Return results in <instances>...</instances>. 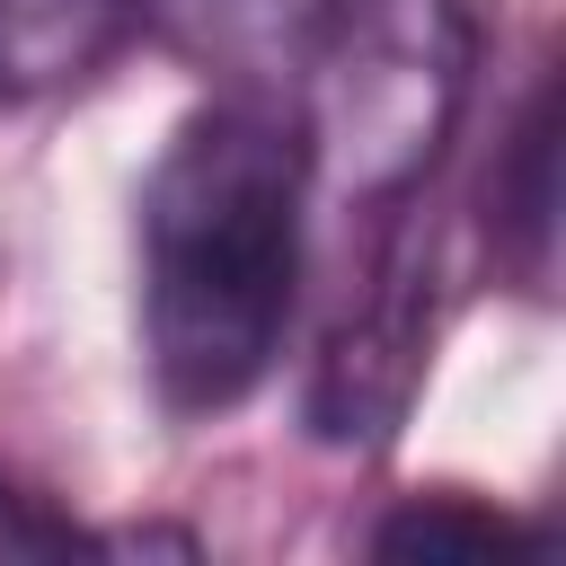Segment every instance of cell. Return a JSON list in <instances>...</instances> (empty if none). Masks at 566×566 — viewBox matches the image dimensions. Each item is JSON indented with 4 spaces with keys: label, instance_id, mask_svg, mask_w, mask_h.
<instances>
[{
    "label": "cell",
    "instance_id": "5",
    "mask_svg": "<svg viewBox=\"0 0 566 566\" xmlns=\"http://www.w3.org/2000/svg\"><path fill=\"white\" fill-rule=\"evenodd\" d=\"M486 239L495 256L539 292L548 283V239H557V88L531 80L504 150H495V177H486Z\"/></svg>",
    "mask_w": 566,
    "mask_h": 566
},
{
    "label": "cell",
    "instance_id": "2",
    "mask_svg": "<svg viewBox=\"0 0 566 566\" xmlns=\"http://www.w3.org/2000/svg\"><path fill=\"white\" fill-rule=\"evenodd\" d=\"M292 62L301 80L283 115L301 142L310 212L371 230L416 212L478 80L469 0H318Z\"/></svg>",
    "mask_w": 566,
    "mask_h": 566
},
{
    "label": "cell",
    "instance_id": "1",
    "mask_svg": "<svg viewBox=\"0 0 566 566\" xmlns=\"http://www.w3.org/2000/svg\"><path fill=\"white\" fill-rule=\"evenodd\" d=\"M142 363L168 416H221L265 389L310 265V177L292 115L256 88L195 106L133 203Z\"/></svg>",
    "mask_w": 566,
    "mask_h": 566
},
{
    "label": "cell",
    "instance_id": "3",
    "mask_svg": "<svg viewBox=\"0 0 566 566\" xmlns=\"http://www.w3.org/2000/svg\"><path fill=\"white\" fill-rule=\"evenodd\" d=\"M424 336H433V230H416V212H398L371 230L363 292L345 301V318L318 345L310 433L318 442H380L407 416V389L424 371Z\"/></svg>",
    "mask_w": 566,
    "mask_h": 566
},
{
    "label": "cell",
    "instance_id": "6",
    "mask_svg": "<svg viewBox=\"0 0 566 566\" xmlns=\"http://www.w3.org/2000/svg\"><path fill=\"white\" fill-rule=\"evenodd\" d=\"M318 0H142V27L203 62V71H230V80H265L274 62L301 53Z\"/></svg>",
    "mask_w": 566,
    "mask_h": 566
},
{
    "label": "cell",
    "instance_id": "4",
    "mask_svg": "<svg viewBox=\"0 0 566 566\" xmlns=\"http://www.w3.org/2000/svg\"><path fill=\"white\" fill-rule=\"evenodd\" d=\"M133 27H142V0H0V106L80 88L124 53Z\"/></svg>",
    "mask_w": 566,
    "mask_h": 566
},
{
    "label": "cell",
    "instance_id": "8",
    "mask_svg": "<svg viewBox=\"0 0 566 566\" xmlns=\"http://www.w3.org/2000/svg\"><path fill=\"white\" fill-rule=\"evenodd\" d=\"M71 548H97L80 522H62V513H44L35 495H18V486H0V557H71Z\"/></svg>",
    "mask_w": 566,
    "mask_h": 566
},
{
    "label": "cell",
    "instance_id": "7",
    "mask_svg": "<svg viewBox=\"0 0 566 566\" xmlns=\"http://www.w3.org/2000/svg\"><path fill=\"white\" fill-rule=\"evenodd\" d=\"M504 548H539V531L504 504L478 495H398L371 522V557H504Z\"/></svg>",
    "mask_w": 566,
    "mask_h": 566
}]
</instances>
